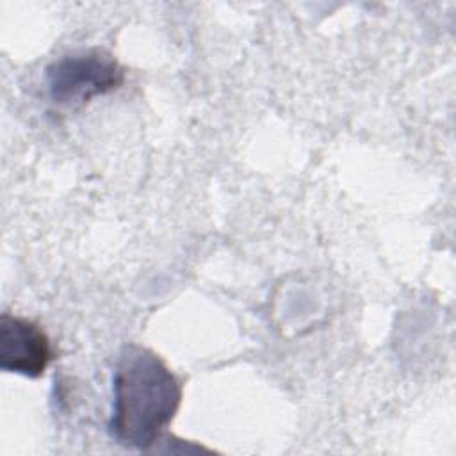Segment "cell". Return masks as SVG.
Masks as SVG:
<instances>
[{
    "label": "cell",
    "instance_id": "obj_2",
    "mask_svg": "<svg viewBox=\"0 0 456 456\" xmlns=\"http://www.w3.org/2000/svg\"><path fill=\"white\" fill-rule=\"evenodd\" d=\"M123 80L125 71L121 64L103 48L66 53L46 68V86L52 102L71 109L116 91Z\"/></svg>",
    "mask_w": 456,
    "mask_h": 456
},
{
    "label": "cell",
    "instance_id": "obj_1",
    "mask_svg": "<svg viewBox=\"0 0 456 456\" xmlns=\"http://www.w3.org/2000/svg\"><path fill=\"white\" fill-rule=\"evenodd\" d=\"M110 435L125 447L148 451L175 419L182 383L151 349L126 344L116 362Z\"/></svg>",
    "mask_w": 456,
    "mask_h": 456
},
{
    "label": "cell",
    "instance_id": "obj_3",
    "mask_svg": "<svg viewBox=\"0 0 456 456\" xmlns=\"http://www.w3.org/2000/svg\"><path fill=\"white\" fill-rule=\"evenodd\" d=\"M53 358L46 331L34 321L4 312L0 317V369L39 378Z\"/></svg>",
    "mask_w": 456,
    "mask_h": 456
}]
</instances>
